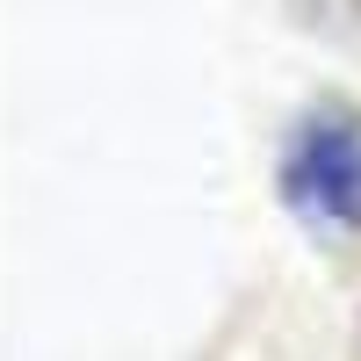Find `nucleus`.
<instances>
[{"mask_svg": "<svg viewBox=\"0 0 361 361\" xmlns=\"http://www.w3.org/2000/svg\"><path fill=\"white\" fill-rule=\"evenodd\" d=\"M282 202L318 238L361 231V123L347 109H318L282 145Z\"/></svg>", "mask_w": 361, "mask_h": 361, "instance_id": "nucleus-1", "label": "nucleus"}]
</instances>
